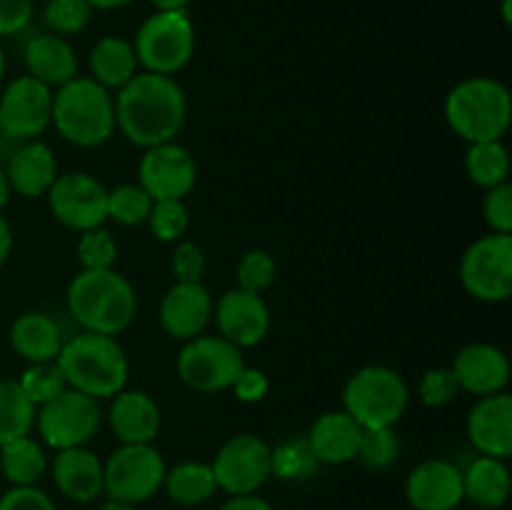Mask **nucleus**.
Returning a JSON list of instances; mask_svg holds the SVG:
<instances>
[{
    "mask_svg": "<svg viewBox=\"0 0 512 510\" xmlns=\"http://www.w3.org/2000/svg\"><path fill=\"white\" fill-rule=\"evenodd\" d=\"M115 105V128L138 148H153L175 140L183 130L185 93L170 75L138 73L118 90Z\"/></svg>",
    "mask_w": 512,
    "mask_h": 510,
    "instance_id": "f257e3e1",
    "label": "nucleus"
},
{
    "mask_svg": "<svg viewBox=\"0 0 512 510\" xmlns=\"http://www.w3.org/2000/svg\"><path fill=\"white\" fill-rule=\"evenodd\" d=\"M68 310L88 333L118 335L138 313V295L118 270H80L68 285Z\"/></svg>",
    "mask_w": 512,
    "mask_h": 510,
    "instance_id": "f03ea898",
    "label": "nucleus"
},
{
    "mask_svg": "<svg viewBox=\"0 0 512 510\" xmlns=\"http://www.w3.org/2000/svg\"><path fill=\"white\" fill-rule=\"evenodd\" d=\"M55 363L60 365L68 388L90 398H113L128 385V355L113 335L88 333L65 340Z\"/></svg>",
    "mask_w": 512,
    "mask_h": 510,
    "instance_id": "7ed1b4c3",
    "label": "nucleus"
},
{
    "mask_svg": "<svg viewBox=\"0 0 512 510\" xmlns=\"http://www.w3.org/2000/svg\"><path fill=\"white\" fill-rule=\"evenodd\" d=\"M445 120L468 143L503 140L512 123V95L495 78H468L445 98Z\"/></svg>",
    "mask_w": 512,
    "mask_h": 510,
    "instance_id": "20e7f679",
    "label": "nucleus"
},
{
    "mask_svg": "<svg viewBox=\"0 0 512 510\" xmlns=\"http://www.w3.org/2000/svg\"><path fill=\"white\" fill-rule=\"evenodd\" d=\"M60 135L78 148H98L115 130V105L110 90L93 78L75 75L53 95V120Z\"/></svg>",
    "mask_w": 512,
    "mask_h": 510,
    "instance_id": "39448f33",
    "label": "nucleus"
},
{
    "mask_svg": "<svg viewBox=\"0 0 512 510\" xmlns=\"http://www.w3.org/2000/svg\"><path fill=\"white\" fill-rule=\"evenodd\" d=\"M410 390L398 370L388 365H365L345 383V413L363 428H393L408 410Z\"/></svg>",
    "mask_w": 512,
    "mask_h": 510,
    "instance_id": "423d86ee",
    "label": "nucleus"
},
{
    "mask_svg": "<svg viewBox=\"0 0 512 510\" xmlns=\"http://www.w3.org/2000/svg\"><path fill=\"white\" fill-rule=\"evenodd\" d=\"M135 58L148 73L170 75L185 68L195 53V28L188 10H155L133 40Z\"/></svg>",
    "mask_w": 512,
    "mask_h": 510,
    "instance_id": "0eeeda50",
    "label": "nucleus"
},
{
    "mask_svg": "<svg viewBox=\"0 0 512 510\" xmlns=\"http://www.w3.org/2000/svg\"><path fill=\"white\" fill-rule=\"evenodd\" d=\"M165 470L163 455L153 443L120 445L103 463V493L130 505L145 503L163 488Z\"/></svg>",
    "mask_w": 512,
    "mask_h": 510,
    "instance_id": "6e6552de",
    "label": "nucleus"
},
{
    "mask_svg": "<svg viewBox=\"0 0 512 510\" xmlns=\"http://www.w3.org/2000/svg\"><path fill=\"white\" fill-rule=\"evenodd\" d=\"M180 380L195 393H220L233 385L245 360L240 348L220 335H195L185 340L183 350L178 353Z\"/></svg>",
    "mask_w": 512,
    "mask_h": 510,
    "instance_id": "1a4fd4ad",
    "label": "nucleus"
},
{
    "mask_svg": "<svg viewBox=\"0 0 512 510\" xmlns=\"http://www.w3.org/2000/svg\"><path fill=\"white\" fill-rule=\"evenodd\" d=\"M465 293L483 303H503L512 295V235L490 233L475 240L460 260Z\"/></svg>",
    "mask_w": 512,
    "mask_h": 510,
    "instance_id": "9d476101",
    "label": "nucleus"
},
{
    "mask_svg": "<svg viewBox=\"0 0 512 510\" xmlns=\"http://www.w3.org/2000/svg\"><path fill=\"white\" fill-rule=\"evenodd\" d=\"M100 420H103V410H100L98 400L73 388H65L58 398L40 405V410L35 413V425H38L45 445L55 450L80 448L93 440L100 428Z\"/></svg>",
    "mask_w": 512,
    "mask_h": 510,
    "instance_id": "9b49d317",
    "label": "nucleus"
},
{
    "mask_svg": "<svg viewBox=\"0 0 512 510\" xmlns=\"http://www.w3.org/2000/svg\"><path fill=\"white\" fill-rule=\"evenodd\" d=\"M270 453H273V448L258 435L240 433L225 440L223 448L210 463L218 488L230 495L258 493L273 478Z\"/></svg>",
    "mask_w": 512,
    "mask_h": 510,
    "instance_id": "f8f14e48",
    "label": "nucleus"
},
{
    "mask_svg": "<svg viewBox=\"0 0 512 510\" xmlns=\"http://www.w3.org/2000/svg\"><path fill=\"white\" fill-rule=\"evenodd\" d=\"M45 195L55 220L70 230L85 233L108 220V190L88 173L75 170L58 175Z\"/></svg>",
    "mask_w": 512,
    "mask_h": 510,
    "instance_id": "ddd939ff",
    "label": "nucleus"
},
{
    "mask_svg": "<svg viewBox=\"0 0 512 510\" xmlns=\"http://www.w3.org/2000/svg\"><path fill=\"white\" fill-rule=\"evenodd\" d=\"M53 120V90L35 80L33 75H20L5 88L0 98V130L13 140H35L48 130Z\"/></svg>",
    "mask_w": 512,
    "mask_h": 510,
    "instance_id": "4468645a",
    "label": "nucleus"
},
{
    "mask_svg": "<svg viewBox=\"0 0 512 510\" xmlns=\"http://www.w3.org/2000/svg\"><path fill=\"white\" fill-rule=\"evenodd\" d=\"M138 175V185L153 200H185L198 180V163L188 148L170 140V143L145 148Z\"/></svg>",
    "mask_w": 512,
    "mask_h": 510,
    "instance_id": "2eb2a0df",
    "label": "nucleus"
},
{
    "mask_svg": "<svg viewBox=\"0 0 512 510\" xmlns=\"http://www.w3.org/2000/svg\"><path fill=\"white\" fill-rule=\"evenodd\" d=\"M215 325L220 338L230 340L235 348H253L263 343L270 330V310L258 293L248 290H228L220 295L213 308Z\"/></svg>",
    "mask_w": 512,
    "mask_h": 510,
    "instance_id": "dca6fc26",
    "label": "nucleus"
},
{
    "mask_svg": "<svg viewBox=\"0 0 512 510\" xmlns=\"http://www.w3.org/2000/svg\"><path fill=\"white\" fill-rule=\"evenodd\" d=\"M405 498L415 510H455L465 500L463 470L450 460H425L405 480Z\"/></svg>",
    "mask_w": 512,
    "mask_h": 510,
    "instance_id": "f3484780",
    "label": "nucleus"
},
{
    "mask_svg": "<svg viewBox=\"0 0 512 510\" xmlns=\"http://www.w3.org/2000/svg\"><path fill=\"white\" fill-rule=\"evenodd\" d=\"M450 370L458 380V388L478 398L505 393L510 383L508 355L490 343H470L460 348Z\"/></svg>",
    "mask_w": 512,
    "mask_h": 510,
    "instance_id": "a211bd4d",
    "label": "nucleus"
},
{
    "mask_svg": "<svg viewBox=\"0 0 512 510\" xmlns=\"http://www.w3.org/2000/svg\"><path fill=\"white\" fill-rule=\"evenodd\" d=\"M213 320V298L203 283H175L160 300V325L175 340L203 335Z\"/></svg>",
    "mask_w": 512,
    "mask_h": 510,
    "instance_id": "6ab92c4d",
    "label": "nucleus"
},
{
    "mask_svg": "<svg viewBox=\"0 0 512 510\" xmlns=\"http://www.w3.org/2000/svg\"><path fill=\"white\" fill-rule=\"evenodd\" d=\"M468 438L480 455L508 460L512 455V398L485 395L468 413Z\"/></svg>",
    "mask_w": 512,
    "mask_h": 510,
    "instance_id": "aec40b11",
    "label": "nucleus"
},
{
    "mask_svg": "<svg viewBox=\"0 0 512 510\" xmlns=\"http://www.w3.org/2000/svg\"><path fill=\"white\" fill-rule=\"evenodd\" d=\"M53 483L73 503H93L103 495V463L85 445L58 450L53 458Z\"/></svg>",
    "mask_w": 512,
    "mask_h": 510,
    "instance_id": "412c9836",
    "label": "nucleus"
},
{
    "mask_svg": "<svg viewBox=\"0 0 512 510\" xmlns=\"http://www.w3.org/2000/svg\"><path fill=\"white\" fill-rule=\"evenodd\" d=\"M363 430V425L345 410H328L310 428V450H313L320 465L350 463L358 455Z\"/></svg>",
    "mask_w": 512,
    "mask_h": 510,
    "instance_id": "4be33fe9",
    "label": "nucleus"
},
{
    "mask_svg": "<svg viewBox=\"0 0 512 510\" xmlns=\"http://www.w3.org/2000/svg\"><path fill=\"white\" fill-rule=\"evenodd\" d=\"M110 430L123 445L153 443L160 430V408L143 390H120L110 405Z\"/></svg>",
    "mask_w": 512,
    "mask_h": 510,
    "instance_id": "5701e85b",
    "label": "nucleus"
},
{
    "mask_svg": "<svg viewBox=\"0 0 512 510\" xmlns=\"http://www.w3.org/2000/svg\"><path fill=\"white\" fill-rule=\"evenodd\" d=\"M23 60L28 75H33L48 88H60L78 75V55H75L73 45L68 43V38L53 33L30 38L25 45Z\"/></svg>",
    "mask_w": 512,
    "mask_h": 510,
    "instance_id": "b1692460",
    "label": "nucleus"
},
{
    "mask_svg": "<svg viewBox=\"0 0 512 510\" xmlns=\"http://www.w3.org/2000/svg\"><path fill=\"white\" fill-rule=\"evenodd\" d=\"M5 175H8L10 190L23 198H40L58 178V163L48 145L40 140H28L8 160Z\"/></svg>",
    "mask_w": 512,
    "mask_h": 510,
    "instance_id": "393cba45",
    "label": "nucleus"
},
{
    "mask_svg": "<svg viewBox=\"0 0 512 510\" xmlns=\"http://www.w3.org/2000/svg\"><path fill=\"white\" fill-rule=\"evenodd\" d=\"M60 325L48 313H23L10 325V345L28 363H50L63 348Z\"/></svg>",
    "mask_w": 512,
    "mask_h": 510,
    "instance_id": "a878e982",
    "label": "nucleus"
},
{
    "mask_svg": "<svg viewBox=\"0 0 512 510\" xmlns=\"http://www.w3.org/2000/svg\"><path fill=\"white\" fill-rule=\"evenodd\" d=\"M512 478L505 460L480 455L468 468L463 470V493L465 498L473 500L478 508L495 510L503 508L510 498Z\"/></svg>",
    "mask_w": 512,
    "mask_h": 510,
    "instance_id": "bb28decb",
    "label": "nucleus"
},
{
    "mask_svg": "<svg viewBox=\"0 0 512 510\" xmlns=\"http://www.w3.org/2000/svg\"><path fill=\"white\" fill-rule=\"evenodd\" d=\"M90 73L105 90H120L138 75V58L133 43L120 35H105L90 50Z\"/></svg>",
    "mask_w": 512,
    "mask_h": 510,
    "instance_id": "cd10ccee",
    "label": "nucleus"
},
{
    "mask_svg": "<svg viewBox=\"0 0 512 510\" xmlns=\"http://www.w3.org/2000/svg\"><path fill=\"white\" fill-rule=\"evenodd\" d=\"M163 488L168 490L173 503L183 505V508H195V505H203L213 498L218 483H215L213 468L208 463L185 460V463L165 470Z\"/></svg>",
    "mask_w": 512,
    "mask_h": 510,
    "instance_id": "c85d7f7f",
    "label": "nucleus"
},
{
    "mask_svg": "<svg viewBox=\"0 0 512 510\" xmlns=\"http://www.w3.org/2000/svg\"><path fill=\"white\" fill-rule=\"evenodd\" d=\"M0 470L13 485H35L48 470V458L38 440L23 435L0 445Z\"/></svg>",
    "mask_w": 512,
    "mask_h": 510,
    "instance_id": "c756f323",
    "label": "nucleus"
},
{
    "mask_svg": "<svg viewBox=\"0 0 512 510\" xmlns=\"http://www.w3.org/2000/svg\"><path fill=\"white\" fill-rule=\"evenodd\" d=\"M465 170H468V178L485 190L508 183L510 153L503 140L470 143L465 153Z\"/></svg>",
    "mask_w": 512,
    "mask_h": 510,
    "instance_id": "7c9ffc66",
    "label": "nucleus"
},
{
    "mask_svg": "<svg viewBox=\"0 0 512 510\" xmlns=\"http://www.w3.org/2000/svg\"><path fill=\"white\" fill-rule=\"evenodd\" d=\"M38 405L30 403L18 380H0V445L30 435Z\"/></svg>",
    "mask_w": 512,
    "mask_h": 510,
    "instance_id": "2f4dec72",
    "label": "nucleus"
},
{
    "mask_svg": "<svg viewBox=\"0 0 512 510\" xmlns=\"http://www.w3.org/2000/svg\"><path fill=\"white\" fill-rule=\"evenodd\" d=\"M318 468L320 463L313 450H310L308 438H290L270 453V473L278 480L300 483V480L313 478Z\"/></svg>",
    "mask_w": 512,
    "mask_h": 510,
    "instance_id": "473e14b6",
    "label": "nucleus"
},
{
    "mask_svg": "<svg viewBox=\"0 0 512 510\" xmlns=\"http://www.w3.org/2000/svg\"><path fill=\"white\" fill-rule=\"evenodd\" d=\"M153 203L155 200L138 183L118 185V188L108 190V218H113L120 225L148 223Z\"/></svg>",
    "mask_w": 512,
    "mask_h": 510,
    "instance_id": "72a5a7b5",
    "label": "nucleus"
},
{
    "mask_svg": "<svg viewBox=\"0 0 512 510\" xmlns=\"http://www.w3.org/2000/svg\"><path fill=\"white\" fill-rule=\"evenodd\" d=\"M18 385L33 405H45L68 388L63 370L55 360H50V363H30V368H25V373L20 375Z\"/></svg>",
    "mask_w": 512,
    "mask_h": 510,
    "instance_id": "f704fd0d",
    "label": "nucleus"
},
{
    "mask_svg": "<svg viewBox=\"0 0 512 510\" xmlns=\"http://www.w3.org/2000/svg\"><path fill=\"white\" fill-rule=\"evenodd\" d=\"M400 455V438L393 428H365L355 460L368 470H388Z\"/></svg>",
    "mask_w": 512,
    "mask_h": 510,
    "instance_id": "c9c22d12",
    "label": "nucleus"
},
{
    "mask_svg": "<svg viewBox=\"0 0 512 510\" xmlns=\"http://www.w3.org/2000/svg\"><path fill=\"white\" fill-rule=\"evenodd\" d=\"M93 8L85 0H48L43 8V20L48 30L60 38L78 35L88 28Z\"/></svg>",
    "mask_w": 512,
    "mask_h": 510,
    "instance_id": "e433bc0d",
    "label": "nucleus"
},
{
    "mask_svg": "<svg viewBox=\"0 0 512 510\" xmlns=\"http://www.w3.org/2000/svg\"><path fill=\"white\" fill-rule=\"evenodd\" d=\"M148 223L155 238L163 243H178L188 233L190 215L183 200H155Z\"/></svg>",
    "mask_w": 512,
    "mask_h": 510,
    "instance_id": "4c0bfd02",
    "label": "nucleus"
},
{
    "mask_svg": "<svg viewBox=\"0 0 512 510\" xmlns=\"http://www.w3.org/2000/svg\"><path fill=\"white\" fill-rule=\"evenodd\" d=\"M278 265L268 250H248L238 263V288L248 293H265L275 283Z\"/></svg>",
    "mask_w": 512,
    "mask_h": 510,
    "instance_id": "58836bf2",
    "label": "nucleus"
},
{
    "mask_svg": "<svg viewBox=\"0 0 512 510\" xmlns=\"http://www.w3.org/2000/svg\"><path fill=\"white\" fill-rule=\"evenodd\" d=\"M78 260L85 270L113 268V263L118 260V243L103 225L85 230L78 240Z\"/></svg>",
    "mask_w": 512,
    "mask_h": 510,
    "instance_id": "ea45409f",
    "label": "nucleus"
},
{
    "mask_svg": "<svg viewBox=\"0 0 512 510\" xmlns=\"http://www.w3.org/2000/svg\"><path fill=\"white\" fill-rule=\"evenodd\" d=\"M460 388L450 368H433L420 378L418 395L428 408H443L458 398Z\"/></svg>",
    "mask_w": 512,
    "mask_h": 510,
    "instance_id": "a19ab883",
    "label": "nucleus"
},
{
    "mask_svg": "<svg viewBox=\"0 0 512 510\" xmlns=\"http://www.w3.org/2000/svg\"><path fill=\"white\" fill-rule=\"evenodd\" d=\"M485 223L490 225L493 233H512V185L503 183L495 185L485 193L483 200Z\"/></svg>",
    "mask_w": 512,
    "mask_h": 510,
    "instance_id": "79ce46f5",
    "label": "nucleus"
},
{
    "mask_svg": "<svg viewBox=\"0 0 512 510\" xmlns=\"http://www.w3.org/2000/svg\"><path fill=\"white\" fill-rule=\"evenodd\" d=\"M170 268H173L178 283H200L205 273L203 248L193 240H178L173 258H170Z\"/></svg>",
    "mask_w": 512,
    "mask_h": 510,
    "instance_id": "37998d69",
    "label": "nucleus"
},
{
    "mask_svg": "<svg viewBox=\"0 0 512 510\" xmlns=\"http://www.w3.org/2000/svg\"><path fill=\"white\" fill-rule=\"evenodd\" d=\"M0 510H58L50 495L35 485H13L0 498Z\"/></svg>",
    "mask_w": 512,
    "mask_h": 510,
    "instance_id": "c03bdc74",
    "label": "nucleus"
},
{
    "mask_svg": "<svg viewBox=\"0 0 512 510\" xmlns=\"http://www.w3.org/2000/svg\"><path fill=\"white\" fill-rule=\"evenodd\" d=\"M33 20V0H0V38L18 35Z\"/></svg>",
    "mask_w": 512,
    "mask_h": 510,
    "instance_id": "a18cd8bd",
    "label": "nucleus"
},
{
    "mask_svg": "<svg viewBox=\"0 0 512 510\" xmlns=\"http://www.w3.org/2000/svg\"><path fill=\"white\" fill-rule=\"evenodd\" d=\"M233 393L240 403H260L268 395L270 380L260 368H243L233 380Z\"/></svg>",
    "mask_w": 512,
    "mask_h": 510,
    "instance_id": "49530a36",
    "label": "nucleus"
},
{
    "mask_svg": "<svg viewBox=\"0 0 512 510\" xmlns=\"http://www.w3.org/2000/svg\"><path fill=\"white\" fill-rule=\"evenodd\" d=\"M218 510H273V505L268 503L260 495L250 493V495H230Z\"/></svg>",
    "mask_w": 512,
    "mask_h": 510,
    "instance_id": "de8ad7c7",
    "label": "nucleus"
},
{
    "mask_svg": "<svg viewBox=\"0 0 512 510\" xmlns=\"http://www.w3.org/2000/svg\"><path fill=\"white\" fill-rule=\"evenodd\" d=\"M10 248H13V233H10L8 220L0 215V268H3L5 260H8Z\"/></svg>",
    "mask_w": 512,
    "mask_h": 510,
    "instance_id": "09e8293b",
    "label": "nucleus"
},
{
    "mask_svg": "<svg viewBox=\"0 0 512 510\" xmlns=\"http://www.w3.org/2000/svg\"><path fill=\"white\" fill-rule=\"evenodd\" d=\"M93 10H120L125 5L135 3V0H85Z\"/></svg>",
    "mask_w": 512,
    "mask_h": 510,
    "instance_id": "8fccbe9b",
    "label": "nucleus"
},
{
    "mask_svg": "<svg viewBox=\"0 0 512 510\" xmlns=\"http://www.w3.org/2000/svg\"><path fill=\"white\" fill-rule=\"evenodd\" d=\"M155 10H188L190 0H150Z\"/></svg>",
    "mask_w": 512,
    "mask_h": 510,
    "instance_id": "3c124183",
    "label": "nucleus"
},
{
    "mask_svg": "<svg viewBox=\"0 0 512 510\" xmlns=\"http://www.w3.org/2000/svg\"><path fill=\"white\" fill-rule=\"evenodd\" d=\"M10 193H13V190H10L8 175H5V170L0 168V210H3L5 205H8V198H10Z\"/></svg>",
    "mask_w": 512,
    "mask_h": 510,
    "instance_id": "603ef678",
    "label": "nucleus"
},
{
    "mask_svg": "<svg viewBox=\"0 0 512 510\" xmlns=\"http://www.w3.org/2000/svg\"><path fill=\"white\" fill-rule=\"evenodd\" d=\"M100 510H135V505L123 503V500H110L108 498V503H105Z\"/></svg>",
    "mask_w": 512,
    "mask_h": 510,
    "instance_id": "864d4df0",
    "label": "nucleus"
},
{
    "mask_svg": "<svg viewBox=\"0 0 512 510\" xmlns=\"http://www.w3.org/2000/svg\"><path fill=\"white\" fill-rule=\"evenodd\" d=\"M503 18L510 25V0H503Z\"/></svg>",
    "mask_w": 512,
    "mask_h": 510,
    "instance_id": "5fc2aeb1",
    "label": "nucleus"
},
{
    "mask_svg": "<svg viewBox=\"0 0 512 510\" xmlns=\"http://www.w3.org/2000/svg\"><path fill=\"white\" fill-rule=\"evenodd\" d=\"M3 75H5V50L3 45H0V80H3Z\"/></svg>",
    "mask_w": 512,
    "mask_h": 510,
    "instance_id": "6e6d98bb",
    "label": "nucleus"
},
{
    "mask_svg": "<svg viewBox=\"0 0 512 510\" xmlns=\"http://www.w3.org/2000/svg\"><path fill=\"white\" fill-rule=\"evenodd\" d=\"M0 135H3V130H0Z\"/></svg>",
    "mask_w": 512,
    "mask_h": 510,
    "instance_id": "4d7b16f0",
    "label": "nucleus"
}]
</instances>
